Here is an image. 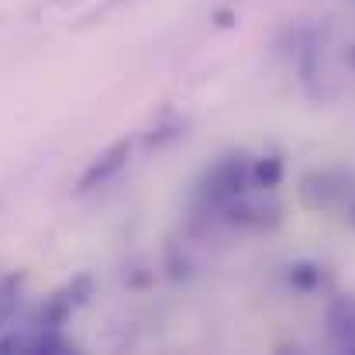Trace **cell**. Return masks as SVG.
<instances>
[{
    "label": "cell",
    "mask_w": 355,
    "mask_h": 355,
    "mask_svg": "<svg viewBox=\"0 0 355 355\" xmlns=\"http://www.w3.org/2000/svg\"><path fill=\"white\" fill-rule=\"evenodd\" d=\"M248 169H252V159L245 152H232L221 162H214L207 169V176L200 180V204L221 211L225 204H232L235 197H241L252 187L248 183Z\"/></svg>",
    "instance_id": "6da1fadb"
},
{
    "label": "cell",
    "mask_w": 355,
    "mask_h": 355,
    "mask_svg": "<svg viewBox=\"0 0 355 355\" xmlns=\"http://www.w3.org/2000/svg\"><path fill=\"white\" fill-rule=\"evenodd\" d=\"M131 148H135V138H118L114 145H107V148L83 169V176H80V183H76V193H94L97 187H107L121 169L128 166Z\"/></svg>",
    "instance_id": "7a4b0ae2"
},
{
    "label": "cell",
    "mask_w": 355,
    "mask_h": 355,
    "mask_svg": "<svg viewBox=\"0 0 355 355\" xmlns=\"http://www.w3.org/2000/svg\"><path fill=\"white\" fill-rule=\"evenodd\" d=\"M352 193V176L335 173V169H321V173H307L300 180V197L307 207H335Z\"/></svg>",
    "instance_id": "3957f363"
},
{
    "label": "cell",
    "mask_w": 355,
    "mask_h": 355,
    "mask_svg": "<svg viewBox=\"0 0 355 355\" xmlns=\"http://www.w3.org/2000/svg\"><path fill=\"white\" fill-rule=\"evenodd\" d=\"M221 214H225V221L228 225H235V228H276L279 221H283V204H276V200H248L245 193L235 197L232 204H225L221 207Z\"/></svg>",
    "instance_id": "277c9868"
},
{
    "label": "cell",
    "mask_w": 355,
    "mask_h": 355,
    "mask_svg": "<svg viewBox=\"0 0 355 355\" xmlns=\"http://www.w3.org/2000/svg\"><path fill=\"white\" fill-rule=\"evenodd\" d=\"M328 335H331L335 349L355 355V293L335 297L328 304Z\"/></svg>",
    "instance_id": "5b68a950"
},
{
    "label": "cell",
    "mask_w": 355,
    "mask_h": 355,
    "mask_svg": "<svg viewBox=\"0 0 355 355\" xmlns=\"http://www.w3.org/2000/svg\"><path fill=\"white\" fill-rule=\"evenodd\" d=\"M283 176H286V166H283V159H279V155H262V159H252L248 183H252L255 190L269 193V190H276V187L283 183Z\"/></svg>",
    "instance_id": "8992f818"
},
{
    "label": "cell",
    "mask_w": 355,
    "mask_h": 355,
    "mask_svg": "<svg viewBox=\"0 0 355 355\" xmlns=\"http://www.w3.org/2000/svg\"><path fill=\"white\" fill-rule=\"evenodd\" d=\"M73 300H69V293L66 290H59V293H52L45 304H42V311H38V328H62L69 318H73Z\"/></svg>",
    "instance_id": "52a82bcc"
},
{
    "label": "cell",
    "mask_w": 355,
    "mask_h": 355,
    "mask_svg": "<svg viewBox=\"0 0 355 355\" xmlns=\"http://www.w3.org/2000/svg\"><path fill=\"white\" fill-rule=\"evenodd\" d=\"M286 279H290V286L293 290H300V293H314L318 286H324V279H328V272L318 266V262H293L290 269H286Z\"/></svg>",
    "instance_id": "ba28073f"
},
{
    "label": "cell",
    "mask_w": 355,
    "mask_h": 355,
    "mask_svg": "<svg viewBox=\"0 0 355 355\" xmlns=\"http://www.w3.org/2000/svg\"><path fill=\"white\" fill-rule=\"evenodd\" d=\"M21 286H24V272H7L0 279V328L14 318V311L21 304Z\"/></svg>",
    "instance_id": "9c48e42d"
},
{
    "label": "cell",
    "mask_w": 355,
    "mask_h": 355,
    "mask_svg": "<svg viewBox=\"0 0 355 355\" xmlns=\"http://www.w3.org/2000/svg\"><path fill=\"white\" fill-rule=\"evenodd\" d=\"M73 345L59 335V328H42L35 338H28V352H69Z\"/></svg>",
    "instance_id": "30bf717a"
},
{
    "label": "cell",
    "mask_w": 355,
    "mask_h": 355,
    "mask_svg": "<svg viewBox=\"0 0 355 355\" xmlns=\"http://www.w3.org/2000/svg\"><path fill=\"white\" fill-rule=\"evenodd\" d=\"M66 293H69V300H73V307H83L90 297H94V276H76L69 286H66Z\"/></svg>",
    "instance_id": "8fae6325"
},
{
    "label": "cell",
    "mask_w": 355,
    "mask_h": 355,
    "mask_svg": "<svg viewBox=\"0 0 355 355\" xmlns=\"http://www.w3.org/2000/svg\"><path fill=\"white\" fill-rule=\"evenodd\" d=\"M180 135H183V121H173V124H162L155 135H148V145H166V141H173Z\"/></svg>",
    "instance_id": "7c38bea8"
},
{
    "label": "cell",
    "mask_w": 355,
    "mask_h": 355,
    "mask_svg": "<svg viewBox=\"0 0 355 355\" xmlns=\"http://www.w3.org/2000/svg\"><path fill=\"white\" fill-rule=\"evenodd\" d=\"M232 17H235L232 10H218V24H221V28H228V24H232Z\"/></svg>",
    "instance_id": "4fadbf2b"
},
{
    "label": "cell",
    "mask_w": 355,
    "mask_h": 355,
    "mask_svg": "<svg viewBox=\"0 0 355 355\" xmlns=\"http://www.w3.org/2000/svg\"><path fill=\"white\" fill-rule=\"evenodd\" d=\"M345 62H349V69H355V45L349 49V55H345Z\"/></svg>",
    "instance_id": "5bb4252c"
},
{
    "label": "cell",
    "mask_w": 355,
    "mask_h": 355,
    "mask_svg": "<svg viewBox=\"0 0 355 355\" xmlns=\"http://www.w3.org/2000/svg\"><path fill=\"white\" fill-rule=\"evenodd\" d=\"M352 225H355V207H352Z\"/></svg>",
    "instance_id": "9a60e30c"
},
{
    "label": "cell",
    "mask_w": 355,
    "mask_h": 355,
    "mask_svg": "<svg viewBox=\"0 0 355 355\" xmlns=\"http://www.w3.org/2000/svg\"><path fill=\"white\" fill-rule=\"evenodd\" d=\"M352 3H355V0H352Z\"/></svg>",
    "instance_id": "2e32d148"
}]
</instances>
